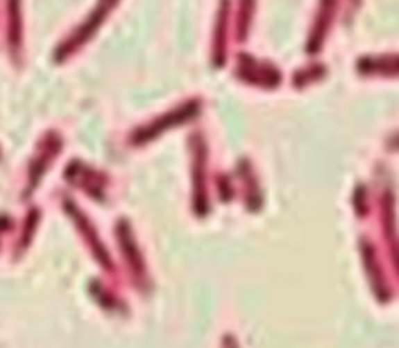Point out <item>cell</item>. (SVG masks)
Returning a JSON list of instances; mask_svg holds the SVG:
<instances>
[]
</instances>
